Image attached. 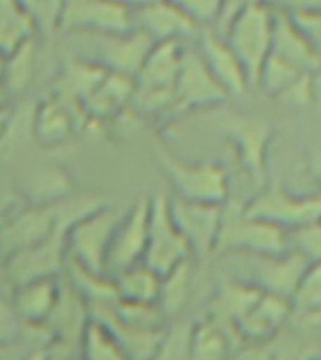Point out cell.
I'll list each match as a JSON object with an SVG mask.
<instances>
[{"instance_id": "cell-1", "label": "cell", "mask_w": 321, "mask_h": 360, "mask_svg": "<svg viewBox=\"0 0 321 360\" xmlns=\"http://www.w3.org/2000/svg\"><path fill=\"white\" fill-rule=\"evenodd\" d=\"M289 250L287 231L246 212L241 202L222 205L216 253H241L250 257L280 255Z\"/></svg>"}, {"instance_id": "cell-2", "label": "cell", "mask_w": 321, "mask_h": 360, "mask_svg": "<svg viewBox=\"0 0 321 360\" xmlns=\"http://www.w3.org/2000/svg\"><path fill=\"white\" fill-rule=\"evenodd\" d=\"M275 13V6L269 0H261L239 11L220 32L244 68L250 89H253L259 70L270 55Z\"/></svg>"}, {"instance_id": "cell-3", "label": "cell", "mask_w": 321, "mask_h": 360, "mask_svg": "<svg viewBox=\"0 0 321 360\" xmlns=\"http://www.w3.org/2000/svg\"><path fill=\"white\" fill-rule=\"evenodd\" d=\"M156 158L162 173L173 188L175 197L220 207L229 201V174L224 165L210 160L188 162L163 148H158Z\"/></svg>"}, {"instance_id": "cell-4", "label": "cell", "mask_w": 321, "mask_h": 360, "mask_svg": "<svg viewBox=\"0 0 321 360\" xmlns=\"http://www.w3.org/2000/svg\"><path fill=\"white\" fill-rule=\"evenodd\" d=\"M120 216L115 208H96L90 214L79 218L66 235L68 263L87 270L90 274L106 276V261L113 233L117 229Z\"/></svg>"}, {"instance_id": "cell-5", "label": "cell", "mask_w": 321, "mask_h": 360, "mask_svg": "<svg viewBox=\"0 0 321 360\" xmlns=\"http://www.w3.org/2000/svg\"><path fill=\"white\" fill-rule=\"evenodd\" d=\"M186 261H191L190 246L171 218L169 197L163 193L151 195L149 233H146L143 264L154 270L156 274L165 276Z\"/></svg>"}, {"instance_id": "cell-6", "label": "cell", "mask_w": 321, "mask_h": 360, "mask_svg": "<svg viewBox=\"0 0 321 360\" xmlns=\"http://www.w3.org/2000/svg\"><path fill=\"white\" fill-rule=\"evenodd\" d=\"M244 208L248 214L289 233L301 225L321 219V193L301 195L289 191L280 182H269L244 205Z\"/></svg>"}, {"instance_id": "cell-7", "label": "cell", "mask_w": 321, "mask_h": 360, "mask_svg": "<svg viewBox=\"0 0 321 360\" xmlns=\"http://www.w3.org/2000/svg\"><path fill=\"white\" fill-rule=\"evenodd\" d=\"M220 129L237 156V162L250 174L256 184H261L267 169L272 128L265 118L250 115H225Z\"/></svg>"}, {"instance_id": "cell-8", "label": "cell", "mask_w": 321, "mask_h": 360, "mask_svg": "<svg viewBox=\"0 0 321 360\" xmlns=\"http://www.w3.org/2000/svg\"><path fill=\"white\" fill-rule=\"evenodd\" d=\"M84 36H89V41H92L87 60L100 66L106 73H115L130 79H135L149 51L154 45L149 36L135 28L126 34H96V36L84 34Z\"/></svg>"}, {"instance_id": "cell-9", "label": "cell", "mask_w": 321, "mask_h": 360, "mask_svg": "<svg viewBox=\"0 0 321 360\" xmlns=\"http://www.w3.org/2000/svg\"><path fill=\"white\" fill-rule=\"evenodd\" d=\"M149 210H151V195H145L137 199L128 212L120 216L107 252L106 276L109 280L124 270L143 263L146 233H149Z\"/></svg>"}, {"instance_id": "cell-10", "label": "cell", "mask_w": 321, "mask_h": 360, "mask_svg": "<svg viewBox=\"0 0 321 360\" xmlns=\"http://www.w3.org/2000/svg\"><path fill=\"white\" fill-rule=\"evenodd\" d=\"M64 202V201H62ZM62 202L55 207H25L0 225V259L13 257L47 240L62 219Z\"/></svg>"}, {"instance_id": "cell-11", "label": "cell", "mask_w": 321, "mask_h": 360, "mask_svg": "<svg viewBox=\"0 0 321 360\" xmlns=\"http://www.w3.org/2000/svg\"><path fill=\"white\" fill-rule=\"evenodd\" d=\"M229 100L227 92L220 86L213 73L208 72L197 49H184L177 83H175L177 112L218 107Z\"/></svg>"}, {"instance_id": "cell-12", "label": "cell", "mask_w": 321, "mask_h": 360, "mask_svg": "<svg viewBox=\"0 0 321 360\" xmlns=\"http://www.w3.org/2000/svg\"><path fill=\"white\" fill-rule=\"evenodd\" d=\"M134 30L132 11L111 0H66L61 32L126 34Z\"/></svg>"}, {"instance_id": "cell-13", "label": "cell", "mask_w": 321, "mask_h": 360, "mask_svg": "<svg viewBox=\"0 0 321 360\" xmlns=\"http://www.w3.org/2000/svg\"><path fill=\"white\" fill-rule=\"evenodd\" d=\"M169 212L177 229L190 246L191 257H208L216 253L222 207L220 205H205L169 197Z\"/></svg>"}, {"instance_id": "cell-14", "label": "cell", "mask_w": 321, "mask_h": 360, "mask_svg": "<svg viewBox=\"0 0 321 360\" xmlns=\"http://www.w3.org/2000/svg\"><path fill=\"white\" fill-rule=\"evenodd\" d=\"M197 53L201 55L208 72L213 73V77L218 81L220 86L227 92L229 98L242 96L250 89L244 68L222 34L213 28H203L199 32Z\"/></svg>"}, {"instance_id": "cell-15", "label": "cell", "mask_w": 321, "mask_h": 360, "mask_svg": "<svg viewBox=\"0 0 321 360\" xmlns=\"http://www.w3.org/2000/svg\"><path fill=\"white\" fill-rule=\"evenodd\" d=\"M134 28L154 41H184L199 36L201 28L190 21L171 0H158L139 10L132 11Z\"/></svg>"}, {"instance_id": "cell-16", "label": "cell", "mask_w": 321, "mask_h": 360, "mask_svg": "<svg viewBox=\"0 0 321 360\" xmlns=\"http://www.w3.org/2000/svg\"><path fill=\"white\" fill-rule=\"evenodd\" d=\"M308 266V261L293 250L280 255L253 257L252 283L261 292L289 300Z\"/></svg>"}, {"instance_id": "cell-17", "label": "cell", "mask_w": 321, "mask_h": 360, "mask_svg": "<svg viewBox=\"0 0 321 360\" xmlns=\"http://www.w3.org/2000/svg\"><path fill=\"white\" fill-rule=\"evenodd\" d=\"M270 55L286 60L303 73H314L321 68L320 53L297 27V22L293 21V17L282 10H276L275 13Z\"/></svg>"}, {"instance_id": "cell-18", "label": "cell", "mask_w": 321, "mask_h": 360, "mask_svg": "<svg viewBox=\"0 0 321 360\" xmlns=\"http://www.w3.org/2000/svg\"><path fill=\"white\" fill-rule=\"evenodd\" d=\"M89 304L84 300L75 287L68 280H62L61 295L56 300L55 308L51 311L49 319L45 321V330L51 338L61 343H81L84 328L90 323Z\"/></svg>"}, {"instance_id": "cell-19", "label": "cell", "mask_w": 321, "mask_h": 360, "mask_svg": "<svg viewBox=\"0 0 321 360\" xmlns=\"http://www.w3.org/2000/svg\"><path fill=\"white\" fill-rule=\"evenodd\" d=\"M19 193L28 207H55L73 195L72 176L58 165H38L23 174Z\"/></svg>"}, {"instance_id": "cell-20", "label": "cell", "mask_w": 321, "mask_h": 360, "mask_svg": "<svg viewBox=\"0 0 321 360\" xmlns=\"http://www.w3.org/2000/svg\"><path fill=\"white\" fill-rule=\"evenodd\" d=\"M73 105L75 103L55 94L39 101L32 117V134L36 141L45 146H55L70 139L77 129L79 115L84 117L81 111H75Z\"/></svg>"}, {"instance_id": "cell-21", "label": "cell", "mask_w": 321, "mask_h": 360, "mask_svg": "<svg viewBox=\"0 0 321 360\" xmlns=\"http://www.w3.org/2000/svg\"><path fill=\"white\" fill-rule=\"evenodd\" d=\"M289 300L261 292L253 308L235 326V334L252 343L269 342L289 323Z\"/></svg>"}, {"instance_id": "cell-22", "label": "cell", "mask_w": 321, "mask_h": 360, "mask_svg": "<svg viewBox=\"0 0 321 360\" xmlns=\"http://www.w3.org/2000/svg\"><path fill=\"white\" fill-rule=\"evenodd\" d=\"M61 278L30 280L13 287L11 304L23 326H44L61 295Z\"/></svg>"}, {"instance_id": "cell-23", "label": "cell", "mask_w": 321, "mask_h": 360, "mask_svg": "<svg viewBox=\"0 0 321 360\" xmlns=\"http://www.w3.org/2000/svg\"><path fill=\"white\" fill-rule=\"evenodd\" d=\"M184 49L182 41H162V44L152 45V49L149 51L143 66L134 79L135 89L160 90V92L175 90Z\"/></svg>"}, {"instance_id": "cell-24", "label": "cell", "mask_w": 321, "mask_h": 360, "mask_svg": "<svg viewBox=\"0 0 321 360\" xmlns=\"http://www.w3.org/2000/svg\"><path fill=\"white\" fill-rule=\"evenodd\" d=\"M259 297H261V291L252 281L224 280L216 287V292L210 298L207 317L216 321L231 334H235L237 323L253 308Z\"/></svg>"}, {"instance_id": "cell-25", "label": "cell", "mask_w": 321, "mask_h": 360, "mask_svg": "<svg viewBox=\"0 0 321 360\" xmlns=\"http://www.w3.org/2000/svg\"><path fill=\"white\" fill-rule=\"evenodd\" d=\"M90 317L111 332L115 342L122 351L126 360H156L163 353L165 343V328L158 330H137L128 326L118 325L117 321L111 319L107 314H90Z\"/></svg>"}, {"instance_id": "cell-26", "label": "cell", "mask_w": 321, "mask_h": 360, "mask_svg": "<svg viewBox=\"0 0 321 360\" xmlns=\"http://www.w3.org/2000/svg\"><path fill=\"white\" fill-rule=\"evenodd\" d=\"M289 323L298 328L321 325V263L310 264L289 298Z\"/></svg>"}, {"instance_id": "cell-27", "label": "cell", "mask_w": 321, "mask_h": 360, "mask_svg": "<svg viewBox=\"0 0 321 360\" xmlns=\"http://www.w3.org/2000/svg\"><path fill=\"white\" fill-rule=\"evenodd\" d=\"M106 75L107 73L100 66H96L87 58L73 60L66 64V68L58 75L53 94L62 98V100L70 101V103L81 105L100 86Z\"/></svg>"}, {"instance_id": "cell-28", "label": "cell", "mask_w": 321, "mask_h": 360, "mask_svg": "<svg viewBox=\"0 0 321 360\" xmlns=\"http://www.w3.org/2000/svg\"><path fill=\"white\" fill-rule=\"evenodd\" d=\"M113 285L118 300L135 304H156L160 295L162 276L145 264H135L113 278Z\"/></svg>"}, {"instance_id": "cell-29", "label": "cell", "mask_w": 321, "mask_h": 360, "mask_svg": "<svg viewBox=\"0 0 321 360\" xmlns=\"http://www.w3.org/2000/svg\"><path fill=\"white\" fill-rule=\"evenodd\" d=\"M231 334L210 317H205L190 328L188 353L191 360H224L231 345Z\"/></svg>"}, {"instance_id": "cell-30", "label": "cell", "mask_w": 321, "mask_h": 360, "mask_svg": "<svg viewBox=\"0 0 321 360\" xmlns=\"http://www.w3.org/2000/svg\"><path fill=\"white\" fill-rule=\"evenodd\" d=\"M34 38L36 30L19 0H0V53L8 56Z\"/></svg>"}, {"instance_id": "cell-31", "label": "cell", "mask_w": 321, "mask_h": 360, "mask_svg": "<svg viewBox=\"0 0 321 360\" xmlns=\"http://www.w3.org/2000/svg\"><path fill=\"white\" fill-rule=\"evenodd\" d=\"M36 38L21 45L19 49L6 56L4 75H2V86L10 96L23 94L30 86L36 73Z\"/></svg>"}, {"instance_id": "cell-32", "label": "cell", "mask_w": 321, "mask_h": 360, "mask_svg": "<svg viewBox=\"0 0 321 360\" xmlns=\"http://www.w3.org/2000/svg\"><path fill=\"white\" fill-rule=\"evenodd\" d=\"M191 287V266L190 261L179 264L169 274L162 276L160 283V295H158V309L162 311L163 317L179 314L184 308L190 297Z\"/></svg>"}, {"instance_id": "cell-33", "label": "cell", "mask_w": 321, "mask_h": 360, "mask_svg": "<svg viewBox=\"0 0 321 360\" xmlns=\"http://www.w3.org/2000/svg\"><path fill=\"white\" fill-rule=\"evenodd\" d=\"M303 75V72H298L297 68L287 64L286 60H282V58L275 55H269L267 60L263 62L261 70H259L256 83H253V89H259L265 96L278 100Z\"/></svg>"}, {"instance_id": "cell-34", "label": "cell", "mask_w": 321, "mask_h": 360, "mask_svg": "<svg viewBox=\"0 0 321 360\" xmlns=\"http://www.w3.org/2000/svg\"><path fill=\"white\" fill-rule=\"evenodd\" d=\"M19 4L32 22L36 36L53 38L61 32L66 0H19Z\"/></svg>"}, {"instance_id": "cell-35", "label": "cell", "mask_w": 321, "mask_h": 360, "mask_svg": "<svg viewBox=\"0 0 321 360\" xmlns=\"http://www.w3.org/2000/svg\"><path fill=\"white\" fill-rule=\"evenodd\" d=\"M81 360H126L115 338L106 326L90 319L81 338Z\"/></svg>"}, {"instance_id": "cell-36", "label": "cell", "mask_w": 321, "mask_h": 360, "mask_svg": "<svg viewBox=\"0 0 321 360\" xmlns=\"http://www.w3.org/2000/svg\"><path fill=\"white\" fill-rule=\"evenodd\" d=\"M287 238H289V250L303 255L310 264L321 263V219L289 231Z\"/></svg>"}, {"instance_id": "cell-37", "label": "cell", "mask_w": 321, "mask_h": 360, "mask_svg": "<svg viewBox=\"0 0 321 360\" xmlns=\"http://www.w3.org/2000/svg\"><path fill=\"white\" fill-rule=\"evenodd\" d=\"M171 2L201 30L218 25L222 6H224V0H171Z\"/></svg>"}, {"instance_id": "cell-38", "label": "cell", "mask_w": 321, "mask_h": 360, "mask_svg": "<svg viewBox=\"0 0 321 360\" xmlns=\"http://www.w3.org/2000/svg\"><path fill=\"white\" fill-rule=\"evenodd\" d=\"M21 330L23 323L19 319V315L15 314L11 298H6L4 295H0V347L15 342Z\"/></svg>"}, {"instance_id": "cell-39", "label": "cell", "mask_w": 321, "mask_h": 360, "mask_svg": "<svg viewBox=\"0 0 321 360\" xmlns=\"http://www.w3.org/2000/svg\"><path fill=\"white\" fill-rule=\"evenodd\" d=\"M291 15V13H289ZM293 21L297 22V27L304 32L308 41L314 45V49L321 56V10L320 11H306V13H293Z\"/></svg>"}, {"instance_id": "cell-40", "label": "cell", "mask_w": 321, "mask_h": 360, "mask_svg": "<svg viewBox=\"0 0 321 360\" xmlns=\"http://www.w3.org/2000/svg\"><path fill=\"white\" fill-rule=\"evenodd\" d=\"M278 101L287 103V105L306 107L312 105V92H310V73H304L303 77H298L284 94L278 98Z\"/></svg>"}, {"instance_id": "cell-41", "label": "cell", "mask_w": 321, "mask_h": 360, "mask_svg": "<svg viewBox=\"0 0 321 360\" xmlns=\"http://www.w3.org/2000/svg\"><path fill=\"white\" fill-rule=\"evenodd\" d=\"M276 10L286 13H306V11H320L321 0H269Z\"/></svg>"}, {"instance_id": "cell-42", "label": "cell", "mask_w": 321, "mask_h": 360, "mask_svg": "<svg viewBox=\"0 0 321 360\" xmlns=\"http://www.w3.org/2000/svg\"><path fill=\"white\" fill-rule=\"evenodd\" d=\"M256 2H261V0H224V6H222V15H220L218 25L213 28L216 32H222L225 27H227V22L233 19V17L242 11L244 8H248L250 4H256Z\"/></svg>"}, {"instance_id": "cell-43", "label": "cell", "mask_w": 321, "mask_h": 360, "mask_svg": "<svg viewBox=\"0 0 321 360\" xmlns=\"http://www.w3.org/2000/svg\"><path fill=\"white\" fill-rule=\"evenodd\" d=\"M310 92H312V107L321 115V68L310 73Z\"/></svg>"}, {"instance_id": "cell-44", "label": "cell", "mask_w": 321, "mask_h": 360, "mask_svg": "<svg viewBox=\"0 0 321 360\" xmlns=\"http://www.w3.org/2000/svg\"><path fill=\"white\" fill-rule=\"evenodd\" d=\"M310 173L321 188V150H317L314 156L310 158Z\"/></svg>"}, {"instance_id": "cell-45", "label": "cell", "mask_w": 321, "mask_h": 360, "mask_svg": "<svg viewBox=\"0 0 321 360\" xmlns=\"http://www.w3.org/2000/svg\"><path fill=\"white\" fill-rule=\"evenodd\" d=\"M111 2L124 6V8H128L130 11H135V10H139V8H143V6H149V4H152V2H158V0H111Z\"/></svg>"}, {"instance_id": "cell-46", "label": "cell", "mask_w": 321, "mask_h": 360, "mask_svg": "<svg viewBox=\"0 0 321 360\" xmlns=\"http://www.w3.org/2000/svg\"><path fill=\"white\" fill-rule=\"evenodd\" d=\"M4 64H6V55L0 53V84H2V75H4Z\"/></svg>"}, {"instance_id": "cell-47", "label": "cell", "mask_w": 321, "mask_h": 360, "mask_svg": "<svg viewBox=\"0 0 321 360\" xmlns=\"http://www.w3.org/2000/svg\"><path fill=\"white\" fill-rule=\"evenodd\" d=\"M68 360H81V359H68Z\"/></svg>"}, {"instance_id": "cell-48", "label": "cell", "mask_w": 321, "mask_h": 360, "mask_svg": "<svg viewBox=\"0 0 321 360\" xmlns=\"http://www.w3.org/2000/svg\"><path fill=\"white\" fill-rule=\"evenodd\" d=\"M303 360H310V359H303Z\"/></svg>"}, {"instance_id": "cell-49", "label": "cell", "mask_w": 321, "mask_h": 360, "mask_svg": "<svg viewBox=\"0 0 321 360\" xmlns=\"http://www.w3.org/2000/svg\"><path fill=\"white\" fill-rule=\"evenodd\" d=\"M51 360H56V359H51Z\"/></svg>"}]
</instances>
